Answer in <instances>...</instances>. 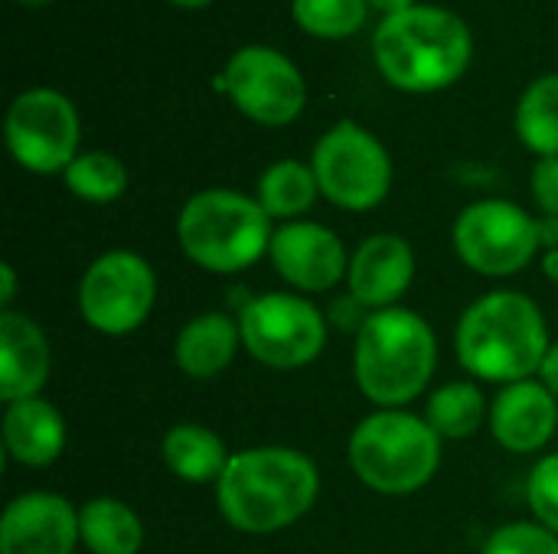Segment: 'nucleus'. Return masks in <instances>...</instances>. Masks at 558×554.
Masks as SVG:
<instances>
[{"mask_svg": "<svg viewBox=\"0 0 558 554\" xmlns=\"http://www.w3.org/2000/svg\"><path fill=\"white\" fill-rule=\"evenodd\" d=\"M373 59L392 88L432 95L451 88L471 69L474 33L454 10L415 3L379 20L373 29Z\"/></svg>", "mask_w": 558, "mask_h": 554, "instance_id": "obj_1", "label": "nucleus"}, {"mask_svg": "<svg viewBox=\"0 0 558 554\" xmlns=\"http://www.w3.org/2000/svg\"><path fill=\"white\" fill-rule=\"evenodd\" d=\"M320 477L311 457L291 447H255L229 460L219 477L226 522L248 535H271L311 513Z\"/></svg>", "mask_w": 558, "mask_h": 554, "instance_id": "obj_2", "label": "nucleus"}, {"mask_svg": "<svg viewBox=\"0 0 558 554\" xmlns=\"http://www.w3.org/2000/svg\"><path fill=\"white\" fill-rule=\"evenodd\" d=\"M549 333L539 307L513 291H497L471 304L458 323L461 366L487 382H526L543 369Z\"/></svg>", "mask_w": 558, "mask_h": 554, "instance_id": "obj_3", "label": "nucleus"}, {"mask_svg": "<svg viewBox=\"0 0 558 554\" xmlns=\"http://www.w3.org/2000/svg\"><path fill=\"white\" fill-rule=\"evenodd\" d=\"M438 346L432 327L402 307L376 310L363 320L356 340V385L376 405L399 408L425 392L435 372Z\"/></svg>", "mask_w": 558, "mask_h": 554, "instance_id": "obj_4", "label": "nucleus"}, {"mask_svg": "<svg viewBox=\"0 0 558 554\" xmlns=\"http://www.w3.org/2000/svg\"><path fill=\"white\" fill-rule=\"evenodd\" d=\"M177 238L199 268L235 274L271 248V219L258 199L232 189H203L183 206Z\"/></svg>", "mask_w": 558, "mask_h": 554, "instance_id": "obj_5", "label": "nucleus"}, {"mask_svg": "<svg viewBox=\"0 0 558 554\" xmlns=\"http://www.w3.org/2000/svg\"><path fill=\"white\" fill-rule=\"evenodd\" d=\"M350 464L369 490L405 496L435 477L441 464V438L428 421L389 408L369 415L353 431Z\"/></svg>", "mask_w": 558, "mask_h": 554, "instance_id": "obj_6", "label": "nucleus"}, {"mask_svg": "<svg viewBox=\"0 0 558 554\" xmlns=\"http://www.w3.org/2000/svg\"><path fill=\"white\" fill-rule=\"evenodd\" d=\"M320 193L350 212L379 206L392 186V160L376 134L356 121L333 124L314 147L311 157Z\"/></svg>", "mask_w": 558, "mask_h": 554, "instance_id": "obj_7", "label": "nucleus"}, {"mask_svg": "<svg viewBox=\"0 0 558 554\" xmlns=\"http://www.w3.org/2000/svg\"><path fill=\"white\" fill-rule=\"evenodd\" d=\"M216 88L226 91L245 118L265 127L291 124L307 104V82L301 69L281 49L262 42L235 49L216 75Z\"/></svg>", "mask_w": 558, "mask_h": 554, "instance_id": "obj_8", "label": "nucleus"}, {"mask_svg": "<svg viewBox=\"0 0 558 554\" xmlns=\"http://www.w3.org/2000/svg\"><path fill=\"white\" fill-rule=\"evenodd\" d=\"M3 137L10 157L39 176L65 173L78 157L82 121L78 108L56 88H26L13 98L3 121Z\"/></svg>", "mask_w": 558, "mask_h": 554, "instance_id": "obj_9", "label": "nucleus"}, {"mask_svg": "<svg viewBox=\"0 0 558 554\" xmlns=\"http://www.w3.org/2000/svg\"><path fill=\"white\" fill-rule=\"evenodd\" d=\"M242 346L271 369H301L327 343V323L314 304L291 294H265L239 313Z\"/></svg>", "mask_w": 558, "mask_h": 554, "instance_id": "obj_10", "label": "nucleus"}, {"mask_svg": "<svg viewBox=\"0 0 558 554\" xmlns=\"http://www.w3.org/2000/svg\"><path fill=\"white\" fill-rule=\"evenodd\" d=\"M454 248L471 271L487 278H507L533 261L539 248V229L536 219L517 202L484 199L458 216Z\"/></svg>", "mask_w": 558, "mask_h": 554, "instance_id": "obj_11", "label": "nucleus"}, {"mask_svg": "<svg viewBox=\"0 0 558 554\" xmlns=\"http://www.w3.org/2000/svg\"><path fill=\"white\" fill-rule=\"evenodd\" d=\"M157 300V278L150 264L134 251L101 255L82 278L78 307L88 327L108 336L137 330Z\"/></svg>", "mask_w": 558, "mask_h": 554, "instance_id": "obj_12", "label": "nucleus"}, {"mask_svg": "<svg viewBox=\"0 0 558 554\" xmlns=\"http://www.w3.org/2000/svg\"><path fill=\"white\" fill-rule=\"evenodd\" d=\"M78 513L59 493H23L0 519V554H72Z\"/></svg>", "mask_w": 558, "mask_h": 554, "instance_id": "obj_13", "label": "nucleus"}, {"mask_svg": "<svg viewBox=\"0 0 558 554\" xmlns=\"http://www.w3.org/2000/svg\"><path fill=\"white\" fill-rule=\"evenodd\" d=\"M271 264L298 291H330L350 268L343 242L317 222H288L271 235Z\"/></svg>", "mask_w": 558, "mask_h": 554, "instance_id": "obj_14", "label": "nucleus"}, {"mask_svg": "<svg viewBox=\"0 0 558 554\" xmlns=\"http://www.w3.org/2000/svg\"><path fill=\"white\" fill-rule=\"evenodd\" d=\"M558 405L556 395L539 382H513L507 385L490 411L494 438L513 454H533L549 444L556 434Z\"/></svg>", "mask_w": 558, "mask_h": 554, "instance_id": "obj_15", "label": "nucleus"}, {"mask_svg": "<svg viewBox=\"0 0 558 554\" xmlns=\"http://www.w3.org/2000/svg\"><path fill=\"white\" fill-rule=\"evenodd\" d=\"M415 278V255L399 235H373L360 245L350 261V291L353 300L373 310L392 307Z\"/></svg>", "mask_w": 558, "mask_h": 554, "instance_id": "obj_16", "label": "nucleus"}, {"mask_svg": "<svg viewBox=\"0 0 558 554\" xmlns=\"http://www.w3.org/2000/svg\"><path fill=\"white\" fill-rule=\"evenodd\" d=\"M52 369V353L43 330L23 313L0 317V398L26 402L36 398Z\"/></svg>", "mask_w": 558, "mask_h": 554, "instance_id": "obj_17", "label": "nucleus"}, {"mask_svg": "<svg viewBox=\"0 0 558 554\" xmlns=\"http://www.w3.org/2000/svg\"><path fill=\"white\" fill-rule=\"evenodd\" d=\"M62 447H65V424L49 402L26 398L7 408L3 451L10 460L23 467H46L62 454Z\"/></svg>", "mask_w": 558, "mask_h": 554, "instance_id": "obj_18", "label": "nucleus"}, {"mask_svg": "<svg viewBox=\"0 0 558 554\" xmlns=\"http://www.w3.org/2000/svg\"><path fill=\"white\" fill-rule=\"evenodd\" d=\"M242 343V330L226 313H203L190 320L177 336V366L193 379H213L219 376Z\"/></svg>", "mask_w": 558, "mask_h": 554, "instance_id": "obj_19", "label": "nucleus"}, {"mask_svg": "<svg viewBox=\"0 0 558 554\" xmlns=\"http://www.w3.org/2000/svg\"><path fill=\"white\" fill-rule=\"evenodd\" d=\"M163 460L186 483H219L229 467L226 444L203 424H177L163 438Z\"/></svg>", "mask_w": 558, "mask_h": 554, "instance_id": "obj_20", "label": "nucleus"}, {"mask_svg": "<svg viewBox=\"0 0 558 554\" xmlns=\"http://www.w3.org/2000/svg\"><path fill=\"white\" fill-rule=\"evenodd\" d=\"M82 542L92 554H137L144 542L141 519L121 500L98 496L88 500L78 513Z\"/></svg>", "mask_w": 558, "mask_h": 554, "instance_id": "obj_21", "label": "nucleus"}, {"mask_svg": "<svg viewBox=\"0 0 558 554\" xmlns=\"http://www.w3.org/2000/svg\"><path fill=\"white\" fill-rule=\"evenodd\" d=\"M517 137L539 157H558V72L539 75L517 101Z\"/></svg>", "mask_w": 558, "mask_h": 554, "instance_id": "obj_22", "label": "nucleus"}, {"mask_svg": "<svg viewBox=\"0 0 558 554\" xmlns=\"http://www.w3.org/2000/svg\"><path fill=\"white\" fill-rule=\"evenodd\" d=\"M320 186L314 167L301 160H278L258 176V202L268 219H294L307 212L317 199Z\"/></svg>", "mask_w": 558, "mask_h": 554, "instance_id": "obj_23", "label": "nucleus"}, {"mask_svg": "<svg viewBox=\"0 0 558 554\" xmlns=\"http://www.w3.org/2000/svg\"><path fill=\"white\" fill-rule=\"evenodd\" d=\"M425 421L435 428L438 438H471L484 421V395L471 382H451L428 398Z\"/></svg>", "mask_w": 558, "mask_h": 554, "instance_id": "obj_24", "label": "nucleus"}, {"mask_svg": "<svg viewBox=\"0 0 558 554\" xmlns=\"http://www.w3.org/2000/svg\"><path fill=\"white\" fill-rule=\"evenodd\" d=\"M62 176L69 193L85 202H114L128 189V167L105 150L78 153Z\"/></svg>", "mask_w": 558, "mask_h": 554, "instance_id": "obj_25", "label": "nucleus"}, {"mask_svg": "<svg viewBox=\"0 0 558 554\" xmlns=\"http://www.w3.org/2000/svg\"><path fill=\"white\" fill-rule=\"evenodd\" d=\"M366 0H291L294 23L317 39L356 36L366 23Z\"/></svg>", "mask_w": 558, "mask_h": 554, "instance_id": "obj_26", "label": "nucleus"}, {"mask_svg": "<svg viewBox=\"0 0 558 554\" xmlns=\"http://www.w3.org/2000/svg\"><path fill=\"white\" fill-rule=\"evenodd\" d=\"M484 554H558V535L546 526L510 522L487 539Z\"/></svg>", "mask_w": 558, "mask_h": 554, "instance_id": "obj_27", "label": "nucleus"}, {"mask_svg": "<svg viewBox=\"0 0 558 554\" xmlns=\"http://www.w3.org/2000/svg\"><path fill=\"white\" fill-rule=\"evenodd\" d=\"M530 506L539 519V526H546L549 532L558 535V454L543 457L533 473H530Z\"/></svg>", "mask_w": 558, "mask_h": 554, "instance_id": "obj_28", "label": "nucleus"}, {"mask_svg": "<svg viewBox=\"0 0 558 554\" xmlns=\"http://www.w3.org/2000/svg\"><path fill=\"white\" fill-rule=\"evenodd\" d=\"M533 196L543 216H558V157H539L533 167Z\"/></svg>", "mask_w": 558, "mask_h": 554, "instance_id": "obj_29", "label": "nucleus"}, {"mask_svg": "<svg viewBox=\"0 0 558 554\" xmlns=\"http://www.w3.org/2000/svg\"><path fill=\"white\" fill-rule=\"evenodd\" d=\"M543 385L553 392L558 398V343L556 346H549V353H546V359H543Z\"/></svg>", "mask_w": 558, "mask_h": 554, "instance_id": "obj_30", "label": "nucleus"}, {"mask_svg": "<svg viewBox=\"0 0 558 554\" xmlns=\"http://www.w3.org/2000/svg\"><path fill=\"white\" fill-rule=\"evenodd\" d=\"M536 229H539V245H546L549 251L558 248V216H543V219H536Z\"/></svg>", "mask_w": 558, "mask_h": 554, "instance_id": "obj_31", "label": "nucleus"}, {"mask_svg": "<svg viewBox=\"0 0 558 554\" xmlns=\"http://www.w3.org/2000/svg\"><path fill=\"white\" fill-rule=\"evenodd\" d=\"M373 10H379L383 16H389V13H399V10H409V7H415V3H422V0H366Z\"/></svg>", "mask_w": 558, "mask_h": 554, "instance_id": "obj_32", "label": "nucleus"}, {"mask_svg": "<svg viewBox=\"0 0 558 554\" xmlns=\"http://www.w3.org/2000/svg\"><path fill=\"white\" fill-rule=\"evenodd\" d=\"M0 278H3V291H0V304L7 307L16 294V278H13V264H0Z\"/></svg>", "mask_w": 558, "mask_h": 554, "instance_id": "obj_33", "label": "nucleus"}, {"mask_svg": "<svg viewBox=\"0 0 558 554\" xmlns=\"http://www.w3.org/2000/svg\"><path fill=\"white\" fill-rule=\"evenodd\" d=\"M543 271H546V278L558 281V248H553V251L543 258Z\"/></svg>", "mask_w": 558, "mask_h": 554, "instance_id": "obj_34", "label": "nucleus"}, {"mask_svg": "<svg viewBox=\"0 0 558 554\" xmlns=\"http://www.w3.org/2000/svg\"><path fill=\"white\" fill-rule=\"evenodd\" d=\"M173 7H183V10H199V7H209L213 0H170Z\"/></svg>", "mask_w": 558, "mask_h": 554, "instance_id": "obj_35", "label": "nucleus"}, {"mask_svg": "<svg viewBox=\"0 0 558 554\" xmlns=\"http://www.w3.org/2000/svg\"><path fill=\"white\" fill-rule=\"evenodd\" d=\"M16 3H23V7H43V3H49V0H16Z\"/></svg>", "mask_w": 558, "mask_h": 554, "instance_id": "obj_36", "label": "nucleus"}]
</instances>
